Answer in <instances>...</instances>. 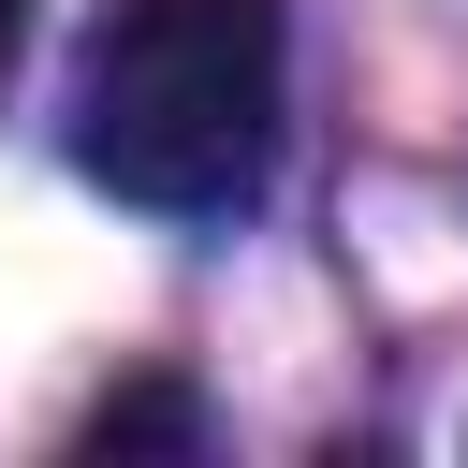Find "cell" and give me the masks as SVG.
I'll return each instance as SVG.
<instances>
[{"instance_id": "cell-2", "label": "cell", "mask_w": 468, "mask_h": 468, "mask_svg": "<svg viewBox=\"0 0 468 468\" xmlns=\"http://www.w3.org/2000/svg\"><path fill=\"white\" fill-rule=\"evenodd\" d=\"M132 439H190V395H117L88 424V453H132Z\"/></svg>"}, {"instance_id": "cell-1", "label": "cell", "mask_w": 468, "mask_h": 468, "mask_svg": "<svg viewBox=\"0 0 468 468\" xmlns=\"http://www.w3.org/2000/svg\"><path fill=\"white\" fill-rule=\"evenodd\" d=\"M278 0H117L73 73V161L117 205L219 219L278 161Z\"/></svg>"}, {"instance_id": "cell-3", "label": "cell", "mask_w": 468, "mask_h": 468, "mask_svg": "<svg viewBox=\"0 0 468 468\" xmlns=\"http://www.w3.org/2000/svg\"><path fill=\"white\" fill-rule=\"evenodd\" d=\"M15 44H29V0H0V73H15Z\"/></svg>"}]
</instances>
